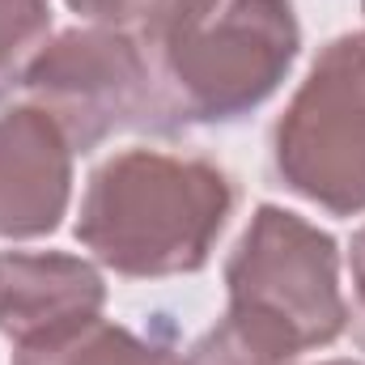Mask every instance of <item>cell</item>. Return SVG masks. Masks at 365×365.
I'll return each instance as SVG.
<instances>
[{"mask_svg": "<svg viewBox=\"0 0 365 365\" xmlns=\"http://www.w3.org/2000/svg\"><path fill=\"white\" fill-rule=\"evenodd\" d=\"M162 128L238 123L272 98L302 47L293 0H170L136 38Z\"/></svg>", "mask_w": 365, "mask_h": 365, "instance_id": "cell-1", "label": "cell"}, {"mask_svg": "<svg viewBox=\"0 0 365 365\" xmlns=\"http://www.w3.org/2000/svg\"><path fill=\"white\" fill-rule=\"evenodd\" d=\"M234 212V182L204 158L123 149L86 182L77 242L128 280L191 276Z\"/></svg>", "mask_w": 365, "mask_h": 365, "instance_id": "cell-2", "label": "cell"}, {"mask_svg": "<svg viewBox=\"0 0 365 365\" xmlns=\"http://www.w3.org/2000/svg\"><path fill=\"white\" fill-rule=\"evenodd\" d=\"M272 175L331 217L365 212V30L314 56L272 128Z\"/></svg>", "mask_w": 365, "mask_h": 365, "instance_id": "cell-3", "label": "cell"}, {"mask_svg": "<svg viewBox=\"0 0 365 365\" xmlns=\"http://www.w3.org/2000/svg\"><path fill=\"white\" fill-rule=\"evenodd\" d=\"M230 310L276 327L297 353L327 349L349 327L340 247L306 217L259 204L225 264Z\"/></svg>", "mask_w": 365, "mask_h": 365, "instance_id": "cell-4", "label": "cell"}, {"mask_svg": "<svg viewBox=\"0 0 365 365\" xmlns=\"http://www.w3.org/2000/svg\"><path fill=\"white\" fill-rule=\"evenodd\" d=\"M21 90L30 106L60 123L73 153H93L115 132L158 123L145 47L123 30L73 26L56 34L30 64Z\"/></svg>", "mask_w": 365, "mask_h": 365, "instance_id": "cell-5", "label": "cell"}, {"mask_svg": "<svg viewBox=\"0 0 365 365\" xmlns=\"http://www.w3.org/2000/svg\"><path fill=\"white\" fill-rule=\"evenodd\" d=\"M73 200V145L38 106L0 110V238L51 234Z\"/></svg>", "mask_w": 365, "mask_h": 365, "instance_id": "cell-6", "label": "cell"}, {"mask_svg": "<svg viewBox=\"0 0 365 365\" xmlns=\"http://www.w3.org/2000/svg\"><path fill=\"white\" fill-rule=\"evenodd\" d=\"M106 306L102 272L64 251H0V336L13 349L56 340Z\"/></svg>", "mask_w": 365, "mask_h": 365, "instance_id": "cell-7", "label": "cell"}, {"mask_svg": "<svg viewBox=\"0 0 365 365\" xmlns=\"http://www.w3.org/2000/svg\"><path fill=\"white\" fill-rule=\"evenodd\" d=\"M13 365H182L170 344L145 340L119 323H106L102 314L30 349H17Z\"/></svg>", "mask_w": 365, "mask_h": 365, "instance_id": "cell-8", "label": "cell"}, {"mask_svg": "<svg viewBox=\"0 0 365 365\" xmlns=\"http://www.w3.org/2000/svg\"><path fill=\"white\" fill-rule=\"evenodd\" d=\"M297 349L255 314L225 310L182 357V365H293Z\"/></svg>", "mask_w": 365, "mask_h": 365, "instance_id": "cell-9", "label": "cell"}, {"mask_svg": "<svg viewBox=\"0 0 365 365\" xmlns=\"http://www.w3.org/2000/svg\"><path fill=\"white\" fill-rule=\"evenodd\" d=\"M51 43V0H0V102L21 90L30 64Z\"/></svg>", "mask_w": 365, "mask_h": 365, "instance_id": "cell-10", "label": "cell"}, {"mask_svg": "<svg viewBox=\"0 0 365 365\" xmlns=\"http://www.w3.org/2000/svg\"><path fill=\"white\" fill-rule=\"evenodd\" d=\"M68 13H77L86 26H102V30H123L132 38H140L170 0H64Z\"/></svg>", "mask_w": 365, "mask_h": 365, "instance_id": "cell-11", "label": "cell"}, {"mask_svg": "<svg viewBox=\"0 0 365 365\" xmlns=\"http://www.w3.org/2000/svg\"><path fill=\"white\" fill-rule=\"evenodd\" d=\"M349 280H353L349 327H353V340L361 344V353H365V225L353 234V247H349Z\"/></svg>", "mask_w": 365, "mask_h": 365, "instance_id": "cell-12", "label": "cell"}, {"mask_svg": "<svg viewBox=\"0 0 365 365\" xmlns=\"http://www.w3.org/2000/svg\"><path fill=\"white\" fill-rule=\"evenodd\" d=\"M319 365H361V361H319Z\"/></svg>", "mask_w": 365, "mask_h": 365, "instance_id": "cell-13", "label": "cell"}, {"mask_svg": "<svg viewBox=\"0 0 365 365\" xmlns=\"http://www.w3.org/2000/svg\"><path fill=\"white\" fill-rule=\"evenodd\" d=\"M361 13H365V0H361Z\"/></svg>", "mask_w": 365, "mask_h": 365, "instance_id": "cell-14", "label": "cell"}]
</instances>
